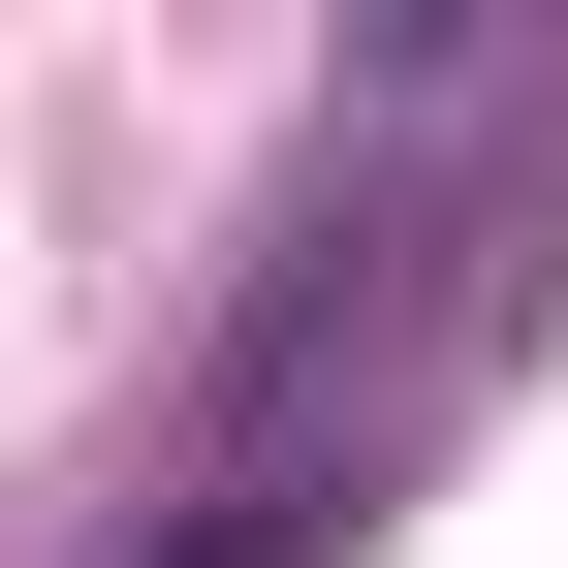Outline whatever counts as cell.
Segmentation results:
<instances>
[{"mask_svg": "<svg viewBox=\"0 0 568 568\" xmlns=\"http://www.w3.org/2000/svg\"><path fill=\"white\" fill-rule=\"evenodd\" d=\"M537 284H568V32H379L316 95V159H284L253 284H222L159 568H347L443 474V410L537 347Z\"/></svg>", "mask_w": 568, "mask_h": 568, "instance_id": "cell-1", "label": "cell"}]
</instances>
